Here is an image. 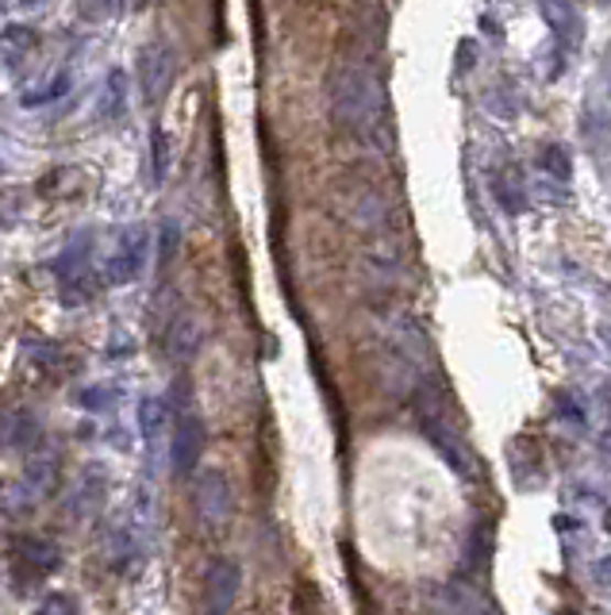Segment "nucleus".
Returning a JSON list of instances; mask_svg holds the SVG:
<instances>
[{"mask_svg":"<svg viewBox=\"0 0 611 615\" xmlns=\"http://www.w3.org/2000/svg\"><path fill=\"white\" fill-rule=\"evenodd\" d=\"M381 112V85L370 69L362 66H347L339 69L331 85V120L339 123L350 135H362V131L373 128Z\"/></svg>","mask_w":611,"mask_h":615,"instance_id":"nucleus-1","label":"nucleus"},{"mask_svg":"<svg viewBox=\"0 0 611 615\" xmlns=\"http://www.w3.org/2000/svg\"><path fill=\"white\" fill-rule=\"evenodd\" d=\"M193 512L208 531H223L234 516V488L223 465L193 470Z\"/></svg>","mask_w":611,"mask_h":615,"instance_id":"nucleus-2","label":"nucleus"},{"mask_svg":"<svg viewBox=\"0 0 611 615\" xmlns=\"http://www.w3.org/2000/svg\"><path fill=\"white\" fill-rule=\"evenodd\" d=\"M242 589V570L231 558H216V562L204 570L200 585V612L204 615H231L234 601H239Z\"/></svg>","mask_w":611,"mask_h":615,"instance_id":"nucleus-3","label":"nucleus"},{"mask_svg":"<svg viewBox=\"0 0 611 615\" xmlns=\"http://www.w3.org/2000/svg\"><path fill=\"white\" fill-rule=\"evenodd\" d=\"M177 74V58L166 43H146L139 51V92L146 105H162V97L170 92Z\"/></svg>","mask_w":611,"mask_h":615,"instance_id":"nucleus-4","label":"nucleus"},{"mask_svg":"<svg viewBox=\"0 0 611 615\" xmlns=\"http://www.w3.org/2000/svg\"><path fill=\"white\" fill-rule=\"evenodd\" d=\"M146 254H151V231L139 228V223H135L131 231H123L120 246H116V254L108 259L105 282H108V285H128V282H135V277L143 274V266H146Z\"/></svg>","mask_w":611,"mask_h":615,"instance_id":"nucleus-5","label":"nucleus"},{"mask_svg":"<svg viewBox=\"0 0 611 615\" xmlns=\"http://www.w3.org/2000/svg\"><path fill=\"white\" fill-rule=\"evenodd\" d=\"M12 565L15 573H28L31 581H43L46 573H54L62 565L58 542L43 539V535H20L12 539Z\"/></svg>","mask_w":611,"mask_h":615,"instance_id":"nucleus-6","label":"nucleus"},{"mask_svg":"<svg viewBox=\"0 0 611 615\" xmlns=\"http://www.w3.org/2000/svg\"><path fill=\"white\" fill-rule=\"evenodd\" d=\"M543 15L550 23L554 39H558V58L566 62V54H574L585 39V20L574 8V0H543Z\"/></svg>","mask_w":611,"mask_h":615,"instance_id":"nucleus-7","label":"nucleus"},{"mask_svg":"<svg viewBox=\"0 0 611 615\" xmlns=\"http://www.w3.org/2000/svg\"><path fill=\"white\" fill-rule=\"evenodd\" d=\"M200 450H204V424L193 411H182L174 424V450H170L177 477H189V473L197 470Z\"/></svg>","mask_w":611,"mask_h":615,"instance_id":"nucleus-8","label":"nucleus"},{"mask_svg":"<svg viewBox=\"0 0 611 615\" xmlns=\"http://www.w3.org/2000/svg\"><path fill=\"white\" fill-rule=\"evenodd\" d=\"M200 342H204V331H200L197 316H189V311H182V316L166 327V354L174 358V362H189L200 350Z\"/></svg>","mask_w":611,"mask_h":615,"instance_id":"nucleus-9","label":"nucleus"},{"mask_svg":"<svg viewBox=\"0 0 611 615\" xmlns=\"http://www.w3.org/2000/svg\"><path fill=\"white\" fill-rule=\"evenodd\" d=\"M423 435H427V442L438 450V454L450 462L454 473H461L466 477L469 473V458H466V442L458 439V435L450 431V427L443 424V419H423Z\"/></svg>","mask_w":611,"mask_h":615,"instance_id":"nucleus-10","label":"nucleus"},{"mask_svg":"<svg viewBox=\"0 0 611 615\" xmlns=\"http://www.w3.org/2000/svg\"><path fill=\"white\" fill-rule=\"evenodd\" d=\"M438 608H443V615H500L481 593H477V589H469V585H450L443 593V604H438Z\"/></svg>","mask_w":611,"mask_h":615,"instance_id":"nucleus-11","label":"nucleus"},{"mask_svg":"<svg viewBox=\"0 0 611 615\" xmlns=\"http://www.w3.org/2000/svg\"><path fill=\"white\" fill-rule=\"evenodd\" d=\"M35 439H39V424L28 411H8V416H0V447L4 450L31 447Z\"/></svg>","mask_w":611,"mask_h":615,"instance_id":"nucleus-12","label":"nucleus"},{"mask_svg":"<svg viewBox=\"0 0 611 615\" xmlns=\"http://www.w3.org/2000/svg\"><path fill=\"white\" fill-rule=\"evenodd\" d=\"M489 558H492L489 527L477 524L473 531H469V539H466V570H469V573H481L484 565H489Z\"/></svg>","mask_w":611,"mask_h":615,"instance_id":"nucleus-13","label":"nucleus"},{"mask_svg":"<svg viewBox=\"0 0 611 615\" xmlns=\"http://www.w3.org/2000/svg\"><path fill=\"white\" fill-rule=\"evenodd\" d=\"M170 174V143H166V131L151 128V177L154 185H162Z\"/></svg>","mask_w":611,"mask_h":615,"instance_id":"nucleus-14","label":"nucleus"},{"mask_svg":"<svg viewBox=\"0 0 611 615\" xmlns=\"http://www.w3.org/2000/svg\"><path fill=\"white\" fill-rule=\"evenodd\" d=\"M177 246H182V228H177L174 220H166V223H162V231H159V266L162 270L174 266Z\"/></svg>","mask_w":611,"mask_h":615,"instance_id":"nucleus-15","label":"nucleus"},{"mask_svg":"<svg viewBox=\"0 0 611 615\" xmlns=\"http://www.w3.org/2000/svg\"><path fill=\"white\" fill-rule=\"evenodd\" d=\"M28 481L35 493H51L54 481H58V473H54V458H39V462H31Z\"/></svg>","mask_w":611,"mask_h":615,"instance_id":"nucleus-16","label":"nucleus"},{"mask_svg":"<svg viewBox=\"0 0 611 615\" xmlns=\"http://www.w3.org/2000/svg\"><path fill=\"white\" fill-rule=\"evenodd\" d=\"M543 166L550 169L554 177H561V182H569V177H574V166H569V151H566V146H546Z\"/></svg>","mask_w":611,"mask_h":615,"instance_id":"nucleus-17","label":"nucleus"},{"mask_svg":"<svg viewBox=\"0 0 611 615\" xmlns=\"http://www.w3.org/2000/svg\"><path fill=\"white\" fill-rule=\"evenodd\" d=\"M69 89V77L66 74H58L54 77L51 85H46V89H39V92H28V97H23V105L28 108H39V105H51V100H58L62 92Z\"/></svg>","mask_w":611,"mask_h":615,"instance_id":"nucleus-18","label":"nucleus"},{"mask_svg":"<svg viewBox=\"0 0 611 615\" xmlns=\"http://www.w3.org/2000/svg\"><path fill=\"white\" fill-rule=\"evenodd\" d=\"M35 615H77V601L69 593H51L43 604H39Z\"/></svg>","mask_w":611,"mask_h":615,"instance_id":"nucleus-19","label":"nucleus"},{"mask_svg":"<svg viewBox=\"0 0 611 615\" xmlns=\"http://www.w3.org/2000/svg\"><path fill=\"white\" fill-rule=\"evenodd\" d=\"M166 424V404L162 400H143V431L154 439V431Z\"/></svg>","mask_w":611,"mask_h":615,"instance_id":"nucleus-20","label":"nucleus"},{"mask_svg":"<svg viewBox=\"0 0 611 615\" xmlns=\"http://www.w3.org/2000/svg\"><path fill=\"white\" fill-rule=\"evenodd\" d=\"M123 69H112V77H108V112H120V100H123Z\"/></svg>","mask_w":611,"mask_h":615,"instance_id":"nucleus-21","label":"nucleus"},{"mask_svg":"<svg viewBox=\"0 0 611 615\" xmlns=\"http://www.w3.org/2000/svg\"><path fill=\"white\" fill-rule=\"evenodd\" d=\"M123 4H128V0H97V8H92L89 15H116Z\"/></svg>","mask_w":611,"mask_h":615,"instance_id":"nucleus-22","label":"nucleus"},{"mask_svg":"<svg viewBox=\"0 0 611 615\" xmlns=\"http://www.w3.org/2000/svg\"><path fill=\"white\" fill-rule=\"evenodd\" d=\"M108 400H112V393H105V388H89L81 396V404H108Z\"/></svg>","mask_w":611,"mask_h":615,"instance_id":"nucleus-23","label":"nucleus"},{"mask_svg":"<svg viewBox=\"0 0 611 615\" xmlns=\"http://www.w3.org/2000/svg\"><path fill=\"white\" fill-rule=\"evenodd\" d=\"M23 4H28V8H35V4H43V0H23Z\"/></svg>","mask_w":611,"mask_h":615,"instance_id":"nucleus-24","label":"nucleus"},{"mask_svg":"<svg viewBox=\"0 0 611 615\" xmlns=\"http://www.w3.org/2000/svg\"><path fill=\"white\" fill-rule=\"evenodd\" d=\"M135 4H139V8H146V4H151V0H135Z\"/></svg>","mask_w":611,"mask_h":615,"instance_id":"nucleus-25","label":"nucleus"},{"mask_svg":"<svg viewBox=\"0 0 611 615\" xmlns=\"http://www.w3.org/2000/svg\"><path fill=\"white\" fill-rule=\"evenodd\" d=\"M0 174H4V162H0Z\"/></svg>","mask_w":611,"mask_h":615,"instance_id":"nucleus-26","label":"nucleus"},{"mask_svg":"<svg viewBox=\"0 0 611 615\" xmlns=\"http://www.w3.org/2000/svg\"><path fill=\"white\" fill-rule=\"evenodd\" d=\"M600 4H608V0H600Z\"/></svg>","mask_w":611,"mask_h":615,"instance_id":"nucleus-27","label":"nucleus"},{"mask_svg":"<svg viewBox=\"0 0 611 615\" xmlns=\"http://www.w3.org/2000/svg\"><path fill=\"white\" fill-rule=\"evenodd\" d=\"M0 8H4V0H0Z\"/></svg>","mask_w":611,"mask_h":615,"instance_id":"nucleus-28","label":"nucleus"}]
</instances>
